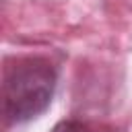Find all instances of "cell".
I'll return each instance as SVG.
<instances>
[{"instance_id":"cell-1","label":"cell","mask_w":132,"mask_h":132,"mask_svg":"<svg viewBox=\"0 0 132 132\" xmlns=\"http://www.w3.org/2000/svg\"><path fill=\"white\" fill-rule=\"evenodd\" d=\"M56 89V70L43 58H19L6 66L2 82V107L8 124L29 122L41 116Z\"/></svg>"},{"instance_id":"cell-2","label":"cell","mask_w":132,"mask_h":132,"mask_svg":"<svg viewBox=\"0 0 132 132\" xmlns=\"http://www.w3.org/2000/svg\"><path fill=\"white\" fill-rule=\"evenodd\" d=\"M52 132H91V130L76 120H68V122H60Z\"/></svg>"}]
</instances>
